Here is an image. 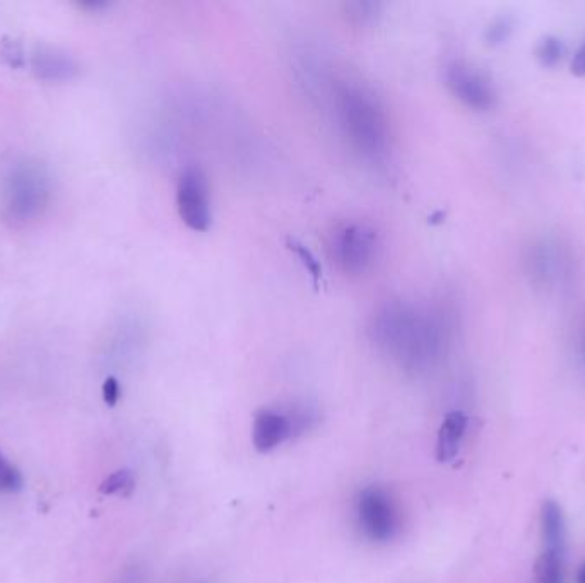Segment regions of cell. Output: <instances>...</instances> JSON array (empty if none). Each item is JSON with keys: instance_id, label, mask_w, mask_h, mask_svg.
Masks as SVG:
<instances>
[{"instance_id": "8992f818", "label": "cell", "mask_w": 585, "mask_h": 583, "mask_svg": "<svg viewBox=\"0 0 585 583\" xmlns=\"http://www.w3.org/2000/svg\"><path fill=\"white\" fill-rule=\"evenodd\" d=\"M334 257L348 274H363L372 267L379 255V236L367 224H346L337 231Z\"/></svg>"}, {"instance_id": "4fadbf2b", "label": "cell", "mask_w": 585, "mask_h": 583, "mask_svg": "<svg viewBox=\"0 0 585 583\" xmlns=\"http://www.w3.org/2000/svg\"><path fill=\"white\" fill-rule=\"evenodd\" d=\"M538 583H565V553L543 551L536 563Z\"/></svg>"}, {"instance_id": "e0dca14e", "label": "cell", "mask_w": 585, "mask_h": 583, "mask_svg": "<svg viewBox=\"0 0 585 583\" xmlns=\"http://www.w3.org/2000/svg\"><path fill=\"white\" fill-rule=\"evenodd\" d=\"M23 486V477L18 469L7 462L6 457L0 454V489L4 491H18Z\"/></svg>"}, {"instance_id": "ba28073f", "label": "cell", "mask_w": 585, "mask_h": 583, "mask_svg": "<svg viewBox=\"0 0 585 583\" xmlns=\"http://www.w3.org/2000/svg\"><path fill=\"white\" fill-rule=\"evenodd\" d=\"M445 81L452 95L476 112H486L495 106L497 93L490 79L466 62H452L445 71Z\"/></svg>"}, {"instance_id": "30bf717a", "label": "cell", "mask_w": 585, "mask_h": 583, "mask_svg": "<svg viewBox=\"0 0 585 583\" xmlns=\"http://www.w3.org/2000/svg\"><path fill=\"white\" fill-rule=\"evenodd\" d=\"M467 426H469V418L462 411H452L445 416L437 436L435 454H437L438 462H444V464L452 462L459 455Z\"/></svg>"}, {"instance_id": "ffe728a7", "label": "cell", "mask_w": 585, "mask_h": 583, "mask_svg": "<svg viewBox=\"0 0 585 583\" xmlns=\"http://www.w3.org/2000/svg\"><path fill=\"white\" fill-rule=\"evenodd\" d=\"M572 72H574L575 76H585V42L580 45L579 50H577V53L574 55V60H572Z\"/></svg>"}, {"instance_id": "603a6c76", "label": "cell", "mask_w": 585, "mask_h": 583, "mask_svg": "<svg viewBox=\"0 0 585 583\" xmlns=\"http://www.w3.org/2000/svg\"><path fill=\"white\" fill-rule=\"evenodd\" d=\"M582 354H584V363H585V332H584V341H582Z\"/></svg>"}, {"instance_id": "5b68a950", "label": "cell", "mask_w": 585, "mask_h": 583, "mask_svg": "<svg viewBox=\"0 0 585 583\" xmlns=\"http://www.w3.org/2000/svg\"><path fill=\"white\" fill-rule=\"evenodd\" d=\"M527 272L532 283L539 288H562L574 274V259L560 240L546 236L536 240L529 248Z\"/></svg>"}, {"instance_id": "ac0fdd59", "label": "cell", "mask_w": 585, "mask_h": 583, "mask_svg": "<svg viewBox=\"0 0 585 583\" xmlns=\"http://www.w3.org/2000/svg\"><path fill=\"white\" fill-rule=\"evenodd\" d=\"M512 30H514V24L509 18L495 19L486 30V42L490 45H502L503 42L509 40Z\"/></svg>"}, {"instance_id": "2e32d148", "label": "cell", "mask_w": 585, "mask_h": 583, "mask_svg": "<svg viewBox=\"0 0 585 583\" xmlns=\"http://www.w3.org/2000/svg\"><path fill=\"white\" fill-rule=\"evenodd\" d=\"M288 247L300 257L302 264L307 267V271L314 277L315 283H319L320 279H322V265H320L319 260L315 259V255L303 243L296 242V240H288Z\"/></svg>"}, {"instance_id": "7a4b0ae2", "label": "cell", "mask_w": 585, "mask_h": 583, "mask_svg": "<svg viewBox=\"0 0 585 583\" xmlns=\"http://www.w3.org/2000/svg\"><path fill=\"white\" fill-rule=\"evenodd\" d=\"M52 199L47 168L21 159L7 170L0 190V216L12 228H24L42 218Z\"/></svg>"}, {"instance_id": "3957f363", "label": "cell", "mask_w": 585, "mask_h": 583, "mask_svg": "<svg viewBox=\"0 0 585 583\" xmlns=\"http://www.w3.org/2000/svg\"><path fill=\"white\" fill-rule=\"evenodd\" d=\"M339 115L346 134L361 153L382 154L387 148V118L377 98L365 89L346 88L339 91Z\"/></svg>"}, {"instance_id": "5bb4252c", "label": "cell", "mask_w": 585, "mask_h": 583, "mask_svg": "<svg viewBox=\"0 0 585 583\" xmlns=\"http://www.w3.org/2000/svg\"><path fill=\"white\" fill-rule=\"evenodd\" d=\"M134 488V476L127 469L113 472L100 486L103 495H127L130 489Z\"/></svg>"}, {"instance_id": "52a82bcc", "label": "cell", "mask_w": 585, "mask_h": 583, "mask_svg": "<svg viewBox=\"0 0 585 583\" xmlns=\"http://www.w3.org/2000/svg\"><path fill=\"white\" fill-rule=\"evenodd\" d=\"M178 214L190 230L207 231L213 221L209 185L199 166H189L180 175L177 187Z\"/></svg>"}, {"instance_id": "277c9868", "label": "cell", "mask_w": 585, "mask_h": 583, "mask_svg": "<svg viewBox=\"0 0 585 583\" xmlns=\"http://www.w3.org/2000/svg\"><path fill=\"white\" fill-rule=\"evenodd\" d=\"M355 519L361 536L372 542H389L401 530V510L382 486L361 489L355 500Z\"/></svg>"}, {"instance_id": "7c38bea8", "label": "cell", "mask_w": 585, "mask_h": 583, "mask_svg": "<svg viewBox=\"0 0 585 583\" xmlns=\"http://www.w3.org/2000/svg\"><path fill=\"white\" fill-rule=\"evenodd\" d=\"M541 539H543V551L565 553L567 527H565L562 507L556 501H546L541 508Z\"/></svg>"}, {"instance_id": "cb8c5ba5", "label": "cell", "mask_w": 585, "mask_h": 583, "mask_svg": "<svg viewBox=\"0 0 585 583\" xmlns=\"http://www.w3.org/2000/svg\"><path fill=\"white\" fill-rule=\"evenodd\" d=\"M194 583H204V582H194Z\"/></svg>"}, {"instance_id": "7402d4cb", "label": "cell", "mask_w": 585, "mask_h": 583, "mask_svg": "<svg viewBox=\"0 0 585 583\" xmlns=\"http://www.w3.org/2000/svg\"><path fill=\"white\" fill-rule=\"evenodd\" d=\"M577 583H585V563L580 566L579 572H577Z\"/></svg>"}, {"instance_id": "9c48e42d", "label": "cell", "mask_w": 585, "mask_h": 583, "mask_svg": "<svg viewBox=\"0 0 585 583\" xmlns=\"http://www.w3.org/2000/svg\"><path fill=\"white\" fill-rule=\"evenodd\" d=\"M252 433H254L255 450L260 454L272 452L274 448H278L286 440L293 438L288 416L272 409H262L260 413H257Z\"/></svg>"}, {"instance_id": "8fae6325", "label": "cell", "mask_w": 585, "mask_h": 583, "mask_svg": "<svg viewBox=\"0 0 585 583\" xmlns=\"http://www.w3.org/2000/svg\"><path fill=\"white\" fill-rule=\"evenodd\" d=\"M33 71L43 81H69L76 76L74 60L52 48H42L33 57Z\"/></svg>"}, {"instance_id": "44dd1931", "label": "cell", "mask_w": 585, "mask_h": 583, "mask_svg": "<svg viewBox=\"0 0 585 583\" xmlns=\"http://www.w3.org/2000/svg\"><path fill=\"white\" fill-rule=\"evenodd\" d=\"M120 583H141V578H139L137 572H129L120 580Z\"/></svg>"}, {"instance_id": "d6986e66", "label": "cell", "mask_w": 585, "mask_h": 583, "mask_svg": "<svg viewBox=\"0 0 585 583\" xmlns=\"http://www.w3.org/2000/svg\"><path fill=\"white\" fill-rule=\"evenodd\" d=\"M103 399L108 406H115L120 399V385L117 378H107L103 383Z\"/></svg>"}, {"instance_id": "9a60e30c", "label": "cell", "mask_w": 585, "mask_h": 583, "mask_svg": "<svg viewBox=\"0 0 585 583\" xmlns=\"http://www.w3.org/2000/svg\"><path fill=\"white\" fill-rule=\"evenodd\" d=\"M538 59L544 67H553L562 60L565 53V45L556 36H546L541 40L538 47Z\"/></svg>"}, {"instance_id": "6da1fadb", "label": "cell", "mask_w": 585, "mask_h": 583, "mask_svg": "<svg viewBox=\"0 0 585 583\" xmlns=\"http://www.w3.org/2000/svg\"><path fill=\"white\" fill-rule=\"evenodd\" d=\"M373 337L399 365L425 370L444 351L447 325L437 313L408 303H389L373 318Z\"/></svg>"}]
</instances>
